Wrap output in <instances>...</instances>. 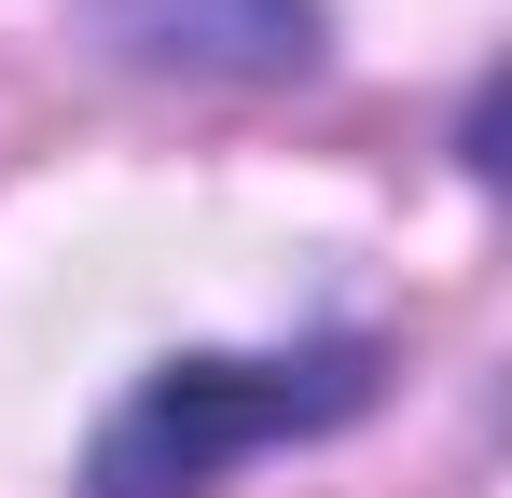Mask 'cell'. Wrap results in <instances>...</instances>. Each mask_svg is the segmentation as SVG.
<instances>
[{"label": "cell", "instance_id": "7a4b0ae2", "mask_svg": "<svg viewBox=\"0 0 512 498\" xmlns=\"http://www.w3.org/2000/svg\"><path fill=\"white\" fill-rule=\"evenodd\" d=\"M97 28L139 70H305L319 0H97Z\"/></svg>", "mask_w": 512, "mask_h": 498}, {"label": "cell", "instance_id": "6da1fadb", "mask_svg": "<svg viewBox=\"0 0 512 498\" xmlns=\"http://www.w3.org/2000/svg\"><path fill=\"white\" fill-rule=\"evenodd\" d=\"M374 402V346H291V360H167L139 374V402L97 429L84 498H208L236 457L346 429Z\"/></svg>", "mask_w": 512, "mask_h": 498}]
</instances>
